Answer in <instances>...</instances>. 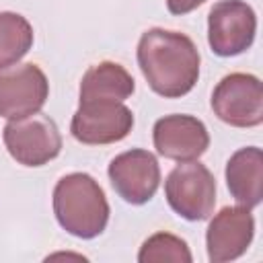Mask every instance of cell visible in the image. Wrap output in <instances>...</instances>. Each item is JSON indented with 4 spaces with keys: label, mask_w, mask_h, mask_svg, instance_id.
Wrapping results in <instances>:
<instances>
[{
    "label": "cell",
    "mask_w": 263,
    "mask_h": 263,
    "mask_svg": "<svg viewBox=\"0 0 263 263\" xmlns=\"http://www.w3.org/2000/svg\"><path fill=\"white\" fill-rule=\"evenodd\" d=\"M33 45V27L18 12H0V68L16 64Z\"/></svg>",
    "instance_id": "14"
},
{
    "label": "cell",
    "mask_w": 263,
    "mask_h": 263,
    "mask_svg": "<svg viewBox=\"0 0 263 263\" xmlns=\"http://www.w3.org/2000/svg\"><path fill=\"white\" fill-rule=\"evenodd\" d=\"M205 0H166V8L173 14H187L191 10H195L197 6H201Z\"/></svg>",
    "instance_id": "16"
},
{
    "label": "cell",
    "mask_w": 263,
    "mask_h": 263,
    "mask_svg": "<svg viewBox=\"0 0 263 263\" xmlns=\"http://www.w3.org/2000/svg\"><path fill=\"white\" fill-rule=\"evenodd\" d=\"M134 127V113L117 101H80L70 132L80 144L101 146L123 140Z\"/></svg>",
    "instance_id": "7"
},
{
    "label": "cell",
    "mask_w": 263,
    "mask_h": 263,
    "mask_svg": "<svg viewBox=\"0 0 263 263\" xmlns=\"http://www.w3.org/2000/svg\"><path fill=\"white\" fill-rule=\"evenodd\" d=\"M226 185L230 195L245 208H255L263 199V152L257 146L236 150L226 162Z\"/></svg>",
    "instance_id": "12"
},
{
    "label": "cell",
    "mask_w": 263,
    "mask_h": 263,
    "mask_svg": "<svg viewBox=\"0 0 263 263\" xmlns=\"http://www.w3.org/2000/svg\"><path fill=\"white\" fill-rule=\"evenodd\" d=\"M49 95V82L37 64H12L0 68V117L18 119L41 111Z\"/></svg>",
    "instance_id": "8"
},
{
    "label": "cell",
    "mask_w": 263,
    "mask_h": 263,
    "mask_svg": "<svg viewBox=\"0 0 263 263\" xmlns=\"http://www.w3.org/2000/svg\"><path fill=\"white\" fill-rule=\"evenodd\" d=\"M154 148L160 156L187 162L197 160L210 146L205 125L193 115H166L154 123Z\"/></svg>",
    "instance_id": "11"
},
{
    "label": "cell",
    "mask_w": 263,
    "mask_h": 263,
    "mask_svg": "<svg viewBox=\"0 0 263 263\" xmlns=\"http://www.w3.org/2000/svg\"><path fill=\"white\" fill-rule=\"evenodd\" d=\"M134 88V78L123 66L115 62H101L84 72L80 82V101L123 103L127 97H132Z\"/></svg>",
    "instance_id": "13"
},
{
    "label": "cell",
    "mask_w": 263,
    "mask_h": 263,
    "mask_svg": "<svg viewBox=\"0 0 263 263\" xmlns=\"http://www.w3.org/2000/svg\"><path fill=\"white\" fill-rule=\"evenodd\" d=\"M255 234V220L249 208H222L205 232L208 259L212 263L234 261L247 253Z\"/></svg>",
    "instance_id": "10"
},
{
    "label": "cell",
    "mask_w": 263,
    "mask_h": 263,
    "mask_svg": "<svg viewBox=\"0 0 263 263\" xmlns=\"http://www.w3.org/2000/svg\"><path fill=\"white\" fill-rule=\"evenodd\" d=\"M107 173L115 193L132 205L150 201L160 185V166L156 156L140 148L117 154Z\"/></svg>",
    "instance_id": "9"
},
{
    "label": "cell",
    "mask_w": 263,
    "mask_h": 263,
    "mask_svg": "<svg viewBox=\"0 0 263 263\" xmlns=\"http://www.w3.org/2000/svg\"><path fill=\"white\" fill-rule=\"evenodd\" d=\"M168 205L185 220L199 222L210 218L216 205V179L197 160L179 162L164 181Z\"/></svg>",
    "instance_id": "3"
},
{
    "label": "cell",
    "mask_w": 263,
    "mask_h": 263,
    "mask_svg": "<svg viewBox=\"0 0 263 263\" xmlns=\"http://www.w3.org/2000/svg\"><path fill=\"white\" fill-rule=\"evenodd\" d=\"M8 154L23 166H43L62 150V136L55 121L43 113L10 119L2 132Z\"/></svg>",
    "instance_id": "4"
},
{
    "label": "cell",
    "mask_w": 263,
    "mask_h": 263,
    "mask_svg": "<svg viewBox=\"0 0 263 263\" xmlns=\"http://www.w3.org/2000/svg\"><path fill=\"white\" fill-rule=\"evenodd\" d=\"M187 242L171 232H156L144 240L138 253L140 263H191Z\"/></svg>",
    "instance_id": "15"
},
{
    "label": "cell",
    "mask_w": 263,
    "mask_h": 263,
    "mask_svg": "<svg viewBox=\"0 0 263 263\" xmlns=\"http://www.w3.org/2000/svg\"><path fill=\"white\" fill-rule=\"evenodd\" d=\"M58 224L76 238L99 236L109 222V203L101 185L86 173L62 177L53 189Z\"/></svg>",
    "instance_id": "2"
},
{
    "label": "cell",
    "mask_w": 263,
    "mask_h": 263,
    "mask_svg": "<svg viewBox=\"0 0 263 263\" xmlns=\"http://www.w3.org/2000/svg\"><path fill=\"white\" fill-rule=\"evenodd\" d=\"M257 33L255 10L242 0H220L208 16V43L220 58L247 51Z\"/></svg>",
    "instance_id": "6"
},
{
    "label": "cell",
    "mask_w": 263,
    "mask_h": 263,
    "mask_svg": "<svg viewBox=\"0 0 263 263\" xmlns=\"http://www.w3.org/2000/svg\"><path fill=\"white\" fill-rule=\"evenodd\" d=\"M214 115L232 127H255L263 121V86L253 74L232 72L212 92Z\"/></svg>",
    "instance_id": "5"
},
{
    "label": "cell",
    "mask_w": 263,
    "mask_h": 263,
    "mask_svg": "<svg viewBox=\"0 0 263 263\" xmlns=\"http://www.w3.org/2000/svg\"><path fill=\"white\" fill-rule=\"evenodd\" d=\"M138 66L156 95L179 99L199 78V51L187 35L154 27L140 37Z\"/></svg>",
    "instance_id": "1"
}]
</instances>
